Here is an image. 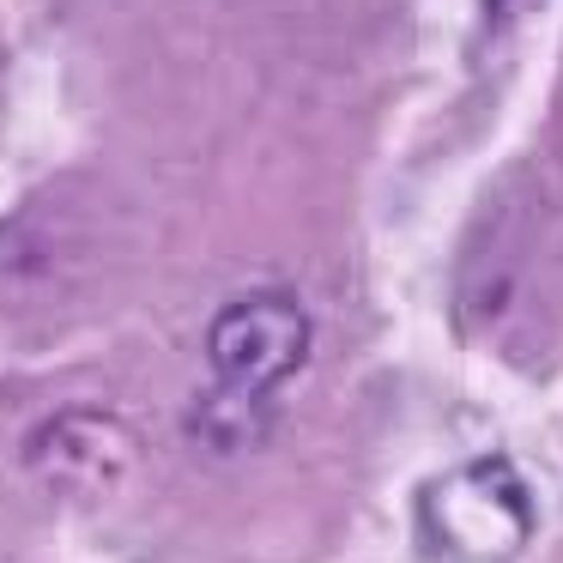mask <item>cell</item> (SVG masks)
<instances>
[{"instance_id": "obj_1", "label": "cell", "mask_w": 563, "mask_h": 563, "mask_svg": "<svg viewBox=\"0 0 563 563\" xmlns=\"http://www.w3.org/2000/svg\"><path fill=\"white\" fill-rule=\"evenodd\" d=\"M134 466H140L134 424L103 412V406H62V412L37 418L25 437V473L67 503L115 497L134 478Z\"/></svg>"}, {"instance_id": "obj_3", "label": "cell", "mask_w": 563, "mask_h": 563, "mask_svg": "<svg viewBox=\"0 0 563 563\" xmlns=\"http://www.w3.org/2000/svg\"><path fill=\"white\" fill-rule=\"evenodd\" d=\"M454 490H461V509H473V527L461 521H442L437 539L454 551H478V558H503L509 545H521L527 539V521H533V509H527V485L509 473L503 461H478L466 466V473L449 478Z\"/></svg>"}, {"instance_id": "obj_5", "label": "cell", "mask_w": 563, "mask_h": 563, "mask_svg": "<svg viewBox=\"0 0 563 563\" xmlns=\"http://www.w3.org/2000/svg\"><path fill=\"white\" fill-rule=\"evenodd\" d=\"M497 7H503V0H490V13H497Z\"/></svg>"}, {"instance_id": "obj_4", "label": "cell", "mask_w": 563, "mask_h": 563, "mask_svg": "<svg viewBox=\"0 0 563 563\" xmlns=\"http://www.w3.org/2000/svg\"><path fill=\"white\" fill-rule=\"evenodd\" d=\"M279 424V406L273 394L255 388H231V382H212V388L195 394L188 406V442L200 454H219V461H236V454H255L261 442Z\"/></svg>"}, {"instance_id": "obj_2", "label": "cell", "mask_w": 563, "mask_h": 563, "mask_svg": "<svg viewBox=\"0 0 563 563\" xmlns=\"http://www.w3.org/2000/svg\"><path fill=\"white\" fill-rule=\"evenodd\" d=\"M309 345H316V321L291 291H243L212 316L207 364L212 382L273 394L309 364Z\"/></svg>"}]
</instances>
